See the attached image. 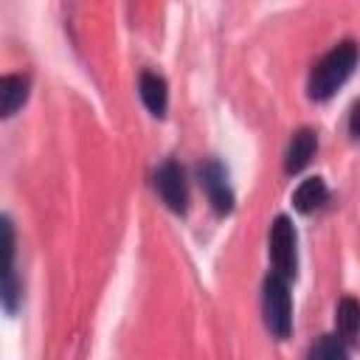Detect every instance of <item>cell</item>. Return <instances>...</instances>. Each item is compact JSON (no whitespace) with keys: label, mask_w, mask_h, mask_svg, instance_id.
I'll use <instances>...</instances> for the list:
<instances>
[{"label":"cell","mask_w":360,"mask_h":360,"mask_svg":"<svg viewBox=\"0 0 360 360\" xmlns=\"http://www.w3.org/2000/svg\"><path fill=\"white\" fill-rule=\"evenodd\" d=\"M357 65V45L354 42H340L338 48H332L315 68L309 76V96L323 101L329 98L354 70Z\"/></svg>","instance_id":"obj_1"},{"label":"cell","mask_w":360,"mask_h":360,"mask_svg":"<svg viewBox=\"0 0 360 360\" xmlns=\"http://www.w3.org/2000/svg\"><path fill=\"white\" fill-rule=\"evenodd\" d=\"M264 323L276 338L290 335V323H292L290 290H287V278H281L278 273L264 278Z\"/></svg>","instance_id":"obj_2"},{"label":"cell","mask_w":360,"mask_h":360,"mask_svg":"<svg viewBox=\"0 0 360 360\" xmlns=\"http://www.w3.org/2000/svg\"><path fill=\"white\" fill-rule=\"evenodd\" d=\"M270 259L281 278L295 276V228L287 217H276L270 228Z\"/></svg>","instance_id":"obj_3"},{"label":"cell","mask_w":360,"mask_h":360,"mask_svg":"<svg viewBox=\"0 0 360 360\" xmlns=\"http://www.w3.org/2000/svg\"><path fill=\"white\" fill-rule=\"evenodd\" d=\"M155 186H158L163 202H166L174 214H183V211H186V202H188V194H186V177H183V169H180L174 160H169V163H163V166L158 169V174H155Z\"/></svg>","instance_id":"obj_4"},{"label":"cell","mask_w":360,"mask_h":360,"mask_svg":"<svg viewBox=\"0 0 360 360\" xmlns=\"http://www.w3.org/2000/svg\"><path fill=\"white\" fill-rule=\"evenodd\" d=\"M202 183H205V188H208V197H211L214 208H217L219 214H228L231 205H233V197H231V188H228V183H225V172H222L217 163H208V166L202 169Z\"/></svg>","instance_id":"obj_5"},{"label":"cell","mask_w":360,"mask_h":360,"mask_svg":"<svg viewBox=\"0 0 360 360\" xmlns=\"http://www.w3.org/2000/svg\"><path fill=\"white\" fill-rule=\"evenodd\" d=\"M312 152H315V132H312V129H298V132L292 135L290 146H287V163H284V169H287L290 174H292V172H301V169L309 163Z\"/></svg>","instance_id":"obj_6"},{"label":"cell","mask_w":360,"mask_h":360,"mask_svg":"<svg viewBox=\"0 0 360 360\" xmlns=\"http://www.w3.org/2000/svg\"><path fill=\"white\" fill-rule=\"evenodd\" d=\"M323 202H326V186H323L321 177H307V180H301V186H298L295 194H292V205H295V211H301V214H309V211L321 208Z\"/></svg>","instance_id":"obj_7"},{"label":"cell","mask_w":360,"mask_h":360,"mask_svg":"<svg viewBox=\"0 0 360 360\" xmlns=\"http://www.w3.org/2000/svg\"><path fill=\"white\" fill-rule=\"evenodd\" d=\"M138 90H141V98H143V104L149 107L152 115H163L166 112V82L158 73H149V70L141 73Z\"/></svg>","instance_id":"obj_8"},{"label":"cell","mask_w":360,"mask_h":360,"mask_svg":"<svg viewBox=\"0 0 360 360\" xmlns=\"http://www.w3.org/2000/svg\"><path fill=\"white\" fill-rule=\"evenodd\" d=\"M335 326L343 340H354L360 332V304L354 298H340L335 309Z\"/></svg>","instance_id":"obj_9"},{"label":"cell","mask_w":360,"mask_h":360,"mask_svg":"<svg viewBox=\"0 0 360 360\" xmlns=\"http://www.w3.org/2000/svg\"><path fill=\"white\" fill-rule=\"evenodd\" d=\"M28 96V82L22 76H3L0 79V112L11 115Z\"/></svg>","instance_id":"obj_10"},{"label":"cell","mask_w":360,"mask_h":360,"mask_svg":"<svg viewBox=\"0 0 360 360\" xmlns=\"http://www.w3.org/2000/svg\"><path fill=\"white\" fill-rule=\"evenodd\" d=\"M309 360H349L346 354V346L340 338L335 335H323L315 346H312V357Z\"/></svg>","instance_id":"obj_11"},{"label":"cell","mask_w":360,"mask_h":360,"mask_svg":"<svg viewBox=\"0 0 360 360\" xmlns=\"http://www.w3.org/2000/svg\"><path fill=\"white\" fill-rule=\"evenodd\" d=\"M352 135L360 138V101H357L354 110H352Z\"/></svg>","instance_id":"obj_12"}]
</instances>
